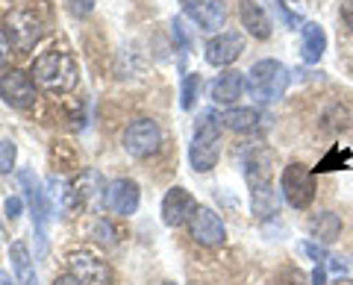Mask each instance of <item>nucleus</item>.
<instances>
[{
  "label": "nucleus",
  "mask_w": 353,
  "mask_h": 285,
  "mask_svg": "<svg viewBox=\"0 0 353 285\" xmlns=\"http://www.w3.org/2000/svg\"><path fill=\"white\" fill-rule=\"evenodd\" d=\"M15 156H18L15 141L0 138V173H9V171L15 168Z\"/></svg>",
  "instance_id": "bb28decb"
},
{
  "label": "nucleus",
  "mask_w": 353,
  "mask_h": 285,
  "mask_svg": "<svg viewBox=\"0 0 353 285\" xmlns=\"http://www.w3.org/2000/svg\"><path fill=\"white\" fill-rule=\"evenodd\" d=\"M185 3H192V0H183V6H185Z\"/></svg>",
  "instance_id": "4c0bfd02"
},
{
  "label": "nucleus",
  "mask_w": 353,
  "mask_h": 285,
  "mask_svg": "<svg viewBox=\"0 0 353 285\" xmlns=\"http://www.w3.org/2000/svg\"><path fill=\"white\" fill-rule=\"evenodd\" d=\"M239 18H241V27L248 30V36L259 41L271 39V15L262 0H239Z\"/></svg>",
  "instance_id": "2eb2a0df"
},
{
  "label": "nucleus",
  "mask_w": 353,
  "mask_h": 285,
  "mask_svg": "<svg viewBox=\"0 0 353 285\" xmlns=\"http://www.w3.org/2000/svg\"><path fill=\"white\" fill-rule=\"evenodd\" d=\"M201 89H203V80L201 74H185L183 76V85H180V106L183 109H192L201 97Z\"/></svg>",
  "instance_id": "393cba45"
},
{
  "label": "nucleus",
  "mask_w": 353,
  "mask_h": 285,
  "mask_svg": "<svg viewBox=\"0 0 353 285\" xmlns=\"http://www.w3.org/2000/svg\"><path fill=\"white\" fill-rule=\"evenodd\" d=\"M341 21H345L347 30L353 32V0H341Z\"/></svg>",
  "instance_id": "2f4dec72"
},
{
  "label": "nucleus",
  "mask_w": 353,
  "mask_h": 285,
  "mask_svg": "<svg viewBox=\"0 0 353 285\" xmlns=\"http://www.w3.org/2000/svg\"><path fill=\"white\" fill-rule=\"evenodd\" d=\"M65 262H68V273H74L83 285H112V271H109V265L101 256L88 253V250H71V253L65 256Z\"/></svg>",
  "instance_id": "6e6552de"
},
{
  "label": "nucleus",
  "mask_w": 353,
  "mask_h": 285,
  "mask_svg": "<svg viewBox=\"0 0 353 285\" xmlns=\"http://www.w3.org/2000/svg\"><path fill=\"white\" fill-rule=\"evenodd\" d=\"M327 262H330V265H327L330 271H336V273H347V265H345V259H341V256H330Z\"/></svg>",
  "instance_id": "72a5a7b5"
},
{
  "label": "nucleus",
  "mask_w": 353,
  "mask_h": 285,
  "mask_svg": "<svg viewBox=\"0 0 353 285\" xmlns=\"http://www.w3.org/2000/svg\"><path fill=\"white\" fill-rule=\"evenodd\" d=\"M53 285H83L80 279L74 277V273H59L57 279H53Z\"/></svg>",
  "instance_id": "f704fd0d"
},
{
  "label": "nucleus",
  "mask_w": 353,
  "mask_h": 285,
  "mask_svg": "<svg viewBox=\"0 0 353 285\" xmlns=\"http://www.w3.org/2000/svg\"><path fill=\"white\" fill-rule=\"evenodd\" d=\"M162 147V127L153 118H139L124 129V150L132 159H148Z\"/></svg>",
  "instance_id": "423d86ee"
},
{
  "label": "nucleus",
  "mask_w": 353,
  "mask_h": 285,
  "mask_svg": "<svg viewBox=\"0 0 353 285\" xmlns=\"http://www.w3.org/2000/svg\"><path fill=\"white\" fill-rule=\"evenodd\" d=\"M162 285H176V282H162Z\"/></svg>",
  "instance_id": "e433bc0d"
},
{
  "label": "nucleus",
  "mask_w": 353,
  "mask_h": 285,
  "mask_svg": "<svg viewBox=\"0 0 353 285\" xmlns=\"http://www.w3.org/2000/svg\"><path fill=\"white\" fill-rule=\"evenodd\" d=\"M248 89V76L241 71H224L218 74L212 85H209V94H212L215 103H224V106H233L241 94Z\"/></svg>",
  "instance_id": "dca6fc26"
},
{
  "label": "nucleus",
  "mask_w": 353,
  "mask_h": 285,
  "mask_svg": "<svg viewBox=\"0 0 353 285\" xmlns=\"http://www.w3.org/2000/svg\"><path fill=\"white\" fill-rule=\"evenodd\" d=\"M221 115H215L212 109L197 115L194 120V136L189 145V162L197 173H206L218 165L221 159Z\"/></svg>",
  "instance_id": "f03ea898"
},
{
  "label": "nucleus",
  "mask_w": 353,
  "mask_h": 285,
  "mask_svg": "<svg viewBox=\"0 0 353 285\" xmlns=\"http://www.w3.org/2000/svg\"><path fill=\"white\" fill-rule=\"evenodd\" d=\"M9 262H12L18 285H39L36 268H32V259H30V250H27L24 241H15V244L9 247Z\"/></svg>",
  "instance_id": "412c9836"
},
{
  "label": "nucleus",
  "mask_w": 353,
  "mask_h": 285,
  "mask_svg": "<svg viewBox=\"0 0 353 285\" xmlns=\"http://www.w3.org/2000/svg\"><path fill=\"white\" fill-rule=\"evenodd\" d=\"M303 253L306 256H312L315 262H327L330 256H327V250L321 247V244H312V241H303Z\"/></svg>",
  "instance_id": "c756f323"
},
{
  "label": "nucleus",
  "mask_w": 353,
  "mask_h": 285,
  "mask_svg": "<svg viewBox=\"0 0 353 285\" xmlns=\"http://www.w3.org/2000/svg\"><path fill=\"white\" fill-rule=\"evenodd\" d=\"M347 162H350V150H341V147H333V150H330L327 153V156L321 159V162H318V173H327V171H339V168H345L347 165Z\"/></svg>",
  "instance_id": "a878e982"
},
{
  "label": "nucleus",
  "mask_w": 353,
  "mask_h": 285,
  "mask_svg": "<svg viewBox=\"0 0 353 285\" xmlns=\"http://www.w3.org/2000/svg\"><path fill=\"white\" fill-rule=\"evenodd\" d=\"M18 180L21 185H24V191H27V203H30V212H32V229H36V235H39V244L44 250V233H48V200H44V191H41V185L39 180L32 177V171H21L18 173Z\"/></svg>",
  "instance_id": "ddd939ff"
},
{
  "label": "nucleus",
  "mask_w": 353,
  "mask_h": 285,
  "mask_svg": "<svg viewBox=\"0 0 353 285\" xmlns=\"http://www.w3.org/2000/svg\"><path fill=\"white\" fill-rule=\"evenodd\" d=\"M3 39L9 41V48L15 53H27L39 45L41 21L32 12H24V9H12V12L3 18Z\"/></svg>",
  "instance_id": "20e7f679"
},
{
  "label": "nucleus",
  "mask_w": 353,
  "mask_h": 285,
  "mask_svg": "<svg viewBox=\"0 0 353 285\" xmlns=\"http://www.w3.org/2000/svg\"><path fill=\"white\" fill-rule=\"evenodd\" d=\"M221 124L227 129H233V133H250V129H256V124H259V112L250 106H230V109H224V115H221Z\"/></svg>",
  "instance_id": "4be33fe9"
},
{
  "label": "nucleus",
  "mask_w": 353,
  "mask_h": 285,
  "mask_svg": "<svg viewBox=\"0 0 353 285\" xmlns=\"http://www.w3.org/2000/svg\"><path fill=\"white\" fill-rule=\"evenodd\" d=\"M0 97H3L6 106L12 109H32L36 106V83H32V76L18 71V68H9L0 74Z\"/></svg>",
  "instance_id": "0eeeda50"
},
{
  "label": "nucleus",
  "mask_w": 353,
  "mask_h": 285,
  "mask_svg": "<svg viewBox=\"0 0 353 285\" xmlns=\"http://www.w3.org/2000/svg\"><path fill=\"white\" fill-rule=\"evenodd\" d=\"M0 285H12V279H9L6 273H0Z\"/></svg>",
  "instance_id": "c9c22d12"
},
{
  "label": "nucleus",
  "mask_w": 353,
  "mask_h": 285,
  "mask_svg": "<svg viewBox=\"0 0 353 285\" xmlns=\"http://www.w3.org/2000/svg\"><path fill=\"white\" fill-rule=\"evenodd\" d=\"M303 39H301V56L306 65H315L318 59L324 56L327 50V32L321 24H315V21H306V24L301 27Z\"/></svg>",
  "instance_id": "6ab92c4d"
},
{
  "label": "nucleus",
  "mask_w": 353,
  "mask_h": 285,
  "mask_svg": "<svg viewBox=\"0 0 353 285\" xmlns=\"http://www.w3.org/2000/svg\"><path fill=\"white\" fill-rule=\"evenodd\" d=\"M292 83V74L283 62L277 59H259L253 62V68L248 71V94L256 103H274L285 94Z\"/></svg>",
  "instance_id": "7ed1b4c3"
},
{
  "label": "nucleus",
  "mask_w": 353,
  "mask_h": 285,
  "mask_svg": "<svg viewBox=\"0 0 353 285\" xmlns=\"http://www.w3.org/2000/svg\"><path fill=\"white\" fill-rule=\"evenodd\" d=\"M139 203H141V189H139V182H136V180L121 177V180H112V182L106 185L103 206H106V209L112 212V215H118V218L136 215Z\"/></svg>",
  "instance_id": "1a4fd4ad"
},
{
  "label": "nucleus",
  "mask_w": 353,
  "mask_h": 285,
  "mask_svg": "<svg viewBox=\"0 0 353 285\" xmlns=\"http://www.w3.org/2000/svg\"><path fill=\"white\" fill-rule=\"evenodd\" d=\"M189 235L201 247H221L227 241V226L221 221V215H215L209 206H197V212L189 221Z\"/></svg>",
  "instance_id": "9d476101"
},
{
  "label": "nucleus",
  "mask_w": 353,
  "mask_h": 285,
  "mask_svg": "<svg viewBox=\"0 0 353 285\" xmlns=\"http://www.w3.org/2000/svg\"><path fill=\"white\" fill-rule=\"evenodd\" d=\"M106 180H103V173L101 171H94V168H88V171H83L80 177H77V182L71 185V191H74V200L77 203H94L97 197L103 200V194H106Z\"/></svg>",
  "instance_id": "a211bd4d"
},
{
  "label": "nucleus",
  "mask_w": 353,
  "mask_h": 285,
  "mask_svg": "<svg viewBox=\"0 0 353 285\" xmlns=\"http://www.w3.org/2000/svg\"><path fill=\"white\" fill-rule=\"evenodd\" d=\"M274 153L268 147H253L248 153V162H245V177H248V185H268L274 182Z\"/></svg>",
  "instance_id": "f3484780"
},
{
  "label": "nucleus",
  "mask_w": 353,
  "mask_h": 285,
  "mask_svg": "<svg viewBox=\"0 0 353 285\" xmlns=\"http://www.w3.org/2000/svg\"><path fill=\"white\" fill-rule=\"evenodd\" d=\"M68 9H71V15H77V18H85V15H92L94 0H68Z\"/></svg>",
  "instance_id": "cd10ccee"
},
{
  "label": "nucleus",
  "mask_w": 353,
  "mask_h": 285,
  "mask_svg": "<svg viewBox=\"0 0 353 285\" xmlns=\"http://www.w3.org/2000/svg\"><path fill=\"white\" fill-rule=\"evenodd\" d=\"M312 285H327V265L318 262L315 271H312Z\"/></svg>",
  "instance_id": "473e14b6"
},
{
  "label": "nucleus",
  "mask_w": 353,
  "mask_h": 285,
  "mask_svg": "<svg viewBox=\"0 0 353 285\" xmlns=\"http://www.w3.org/2000/svg\"><path fill=\"white\" fill-rule=\"evenodd\" d=\"M3 212H6L9 221H15V218L21 215V197H9V200L3 203Z\"/></svg>",
  "instance_id": "7c9ffc66"
},
{
  "label": "nucleus",
  "mask_w": 353,
  "mask_h": 285,
  "mask_svg": "<svg viewBox=\"0 0 353 285\" xmlns=\"http://www.w3.org/2000/svg\"><path fill=\"white\" fill-rule=\"evenodd\" d=\"M44 200H48L50 212H65L74 203V191H71V185L65 180L50 177L48 180V191H44Z\"/></svg>",
  "instance_id": "b1692460"
},
{
  "label": "nucleus",
  "mask_w": 353,
  "mask_h": 285,
  "mask_svg": "<svg viewBox=\"0 0 353 285\" xmlns=\"http://www.w3.org/2000/svg\"><path fill=\"white\" fill-rule=\"evenodd\" d=\"M283 197L285 203L292 206V209H309L315 200V177L312 171H309L306 165H301V162H292V165L283 168Z\"/></svg>",
  "instance_id": "39448f33"
},
{
  "label": "nucleus",
  "mask_w": 353,
  "mask_h": 285,
  "mask_svg": "<svg viewBox=\"0 0 353 285\" xmlns=\"http://www.w3.org/2000/svg\"><path fill=\"white\" fill-rule=\"evenodd\" d=\"M30 76L36 85H41V89H48L53 94H65L77 85V65H74L68 50L50 48L32 59Z\"/></svg>",
  "instance_id": "f257e3e1"
},
{
  "label": "nucleus",
  "mask_w": 353,
  "mask_h": 285,
  "mask_svg": "<svg viewBox=\"0 0 353 285\" xmlns=\"http://www.w3.org/2000/svg\"><path fill=\"white\" fill-rule=\"evenodd\" d=\"M250 212L259 218V221H268L280 212V197L274 191V182L268 185H253L250 189Z\"/></svg>",
  "instance_id": "aec40b11"
},
{
  "label": "nucleus",
  "mask_w": 353,
  "mask_h": 285,
  "mask_svg": "<svg viewBox=\"0 0 353 285\" xmlns=\"http://www.w3.org/2000/svg\"><path fill=\"white\" fill-rule=\"evenodd\" d=\"M185 15H189L201 30H209V32H215L227 24L224 0H192V3H185Z\"/></svg>",
  "instance_id": "4468645a"
},
{
  "label": "nucleus",
  "mask_w": 353,
  "mask_h": 285,
  "mask_svg": "<svg viewBox=\"0 0 353 285\" xmlns=\"http://www.w3.org/2000/svg\"><path fill=\"white\" fill-rule=\"evenodd\" d=\"M277 285H306V279H303V273L297 268H289V271H283L277 277Z\"/></svg>",
  "instance_id": "c85d7f7f"
},
{
  "label": "nucleus",
  "mask_w": 353,
  "mask_h": 285,
  "mask_svg": "<svg viewBox=\"0 0 353 285\" xmlns=\"http://www.w3.org/2000/svg\"><path fill=\"white\" fill-rule=\"evenodd\" d=\"M194 212H197V200L192 197V191L180 189V185H174V189L165 191V197H162V221L168 226L189 224Z\"/></svg>",
  "instance_id": "9b49d317"
},
{
  "label": "nucleus",
  "mask_w": 353,
  "mask_h": 285,
  "mask_svg": "<svg viewBox=\"0 0 353 285\" xmlns=\"http://www.w3.org/2000/svg\"><path fill=\"white\" fill-rule=\"evenodd\" d=\"M309 233L318 241H324V244H333L341 235V218L336 212H318L312 221H309Z\"/></svg>",
  "instance_id": "5701e85b"
},
{
  "label": "nucleus",
  "mask_w": 353,
  "mask_h": 285,
  "mask_svg": "<svg viewBox=\"0 0 353 285\" xmlns=\"http://www.w3.org/2000/svg\"><path fill=\"white\" fill-rule=\"evenodd\" d=\"M241 50H245V36H239V32H221V36L206 41L203 56L215 68H227V65H233L241 56Z\"/></svg>",
  "instance_id": "f8f14e48"
}]
</instances>
